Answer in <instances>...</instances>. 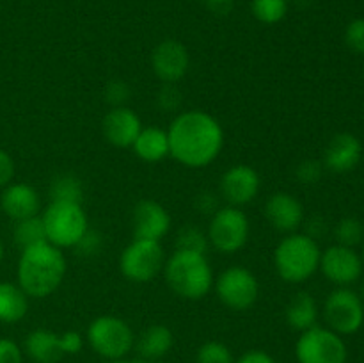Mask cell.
<instances>
[{"instance_id":"cell-1","label":"cell","mask_w":364,"mask_h":363,"mask_svg":"<svg viewBox=\"0 0 364 363\" xmlns=\"http://www.w3.org/2000/svg\"><path fill=\"white\" fill-rule=\"evenodd\" d=\"M169 155L185 167L210 166L224 148L223 125L205 110H183L167 128Z\"/></svg>"},{"instance_id":"cell-2","label":"cell","mask_w":364,"mask_h":363,"mask_svg":"<svg viewBox=\"0 0 364 363\" xmlns=\"http://www.w3.org/2000/svg\"><path fill=\"white\" fill-rule=\"evenodd\" d=\"M68 273V262L63 249L50 242L32 246L21 251L18 258L16 280L21 290L34 299L52 295Z\"/></svg>"},{"instance_id":"cell-3","label":"cell","mask_w":364,"mask_h":363,"mask_svg":"<svg viewBox=\"0 0 364 363\" xmlns=\"http://www.w3.org/2000/svg\"><path fill=\"white\" fill-rule=\"evenodd\" d=\"M164 274L171 290L187 301H199L213 288V270L203 253L174 249L166 260Z\"/></svg>"},{"instance_id":"cell-4","label":"cell","mask_w":364,"mask_h":363,"mask_svg":"<svg viewBox=\"0 0 364 363\" xmlns=\"http://www.w3.org/2000/svg\"><path fill=\"white\" fill-rule=\"evenodd\" d=\"M318 242L308 233H288L274 249V267L287 283H304L320 267Z\"/></svg>"},{"instance_id":"cell-5","label":"cell","mask_w":364,"mask_h":363,"mask_svg":"<svg viewBox=\"0 0 364 363\" xmlns=\"http://www.w3.org/2000/svg\"><path fill=\"white\" fill-rule=\"evenodd\" d=\"M46 241L55 248L64 249L77 246L89 230V219L80 203L50 201L41 214Z\"/></svg>"},{"instance_id":"cell-6","label":"cell","mask_w":364,"mask_h":363,"mask_svg":"<svg viewBox=\"0 0 364 363\" xmlns=\"http://www.w3.org/2000/svg\"><path fill=\"white\" fill-rule=\"evenodd\" d=\"M87 342L98 356L110 359H123L135 345L130 324L116 315H100L89 324Z\"/></svg>"},{"instance_id":"cell-7","label":"cell","mask_w":364,"mask_h":363,"mask_svg":"<svg viewBox=\"0 0 364 363\" xmlns=\"http://www.w3.org/2000/svg\"><path fill=\"white\" fill-rule=\"evenodd\" d=\"M251 224L240 206H220L210 219L208 242L224 255L238 253L249 241Z\"/></svg>"},{"instance_id":"cell-8","label":"cell","mask_w":364,"mask_h":363,"mask_svg":"<svg viewBox=\"0 0 364 363\" xmlns=\"http://www.w3.org/2000/svg\"><path fill=\"white\" fill-rule=\"evenodd\" d=\"M166 265V253L159 241L134 238L119 256V270L134 283H148Z\"/></svg>"},{"instance_id":"cell-9","label":"cell","mask_w":364,"mask_h":363,"mask_svg":"<svg viewBox=\"0 0 364 363\" xmlns=\"http://www.w3.org/2000/svg\"><path fill=\"white\" fill-rule=\"evenodd\" d=\"M213 288L226 308L235 312H245L258 301L259 283L258 278L244 265H231L217 276Z\"/></svg>"},{"instance_id":"cell-10","label":"cell","mask_w":364,"mask_h":363,"mask_svg":"<svg viewBox=\"0 0 364 363\" xmlns=\"http://www.w3.org/2000/svg\"><path fill=\"white\" fill-rule=\"evenodd\" d=\"M347 354L341 335L318 324L302 331L295 344V358L299 363H345Z\"/></svg>"},{"instance_id":"cell-11","label":"cell","mask_w":364,"mask_h":363,"mask_svg":"<svg viewBox=\"0 0 364 363\" xmlns=\"http://www.w3.org/2000/svg\"><path fill=\"white\" fill-rule=\"evenodd\" d=\"M323 319L329 330L338 335H354L364 322V301L358 292L338 287L323 302Z\"/></svg>"},{"instance_id":"cell-12","label":"cell","mask_w":364,"mask_h":363,"mask_svg":"<svg viewBox=\"0 0 364 363\" xmlns=\"http://www.w3.org/2000/svg\"><path fill=\"white\" fill-rule=\"evenodd\" d=\"M363 258L354 248L334 244L320 255V267L323 276L336 287H350L361 278Z\"/></svg>"},{"instance_id":"cell-13","label":"cell","mask_w":364,"mask_h":363,"mask_svg":"<svg viewBox=\"0 0 364 363\" xmlns=\"http://www.w3.org/2000/svg\"><path fill=\"white\" fill-rule=\"evenodd\" d=\"M191 66L188 50L176 39H164L151 53V68L162 84H178Z\"/></svg>"},{"instance_id":"cell-14","label":"cell","mask_w":364,"mask_h":363,"mask_svg":"<svg viewBox=\"0 0 364 363\" xmlns=\"http://www.w3.org/2000/svg\"><path fill=\"white\" fill-rule=\"evenodd\" d=\"M262 180L255 167L247 164L231 166L220 177V196L231 206H244L258 196Z\"/></svg>"},{"instance_id":"cell-15","label":"cell","mask_w":364,"mask_h":363,"mask_svg":"<svg viewBox=\"0 0 364 363\" xmlns=\"http://www.w3.org/2000/svg\"><path fill=\"white\" fill-rule=\"evenodd\" d=\"M134 238L162 241L171 228V216L166 206L153 199H142L135 205L132 216Z\"/></svg>"},{"instance_id":"cell-16","label":"cell","mask_w":364,"mask_h":363,"mask_svg":"<svg viewBox=\"0 0 364 363\" xmlns=\"http://www.w3.org/2000/svg\"><path fill=\"white\" fill-rule=\"evenodd\" d=\"M102 130L107 141L116 148H132L142 130V121L130 107H112L103 117Z\"/></svg>"},{"instance_id":"cell-17","label":"cell","mask_w":364,"mask_h":363,"mask_svg":"<svg viewBox=\"0 0 364 363\" xmlns=\"http://www.w3.org/2000/svg\"><path fill=\"white\" fill-rule=\"evenodd\" d=\"M265 217L274 230L294 233L304 223V206L290 192H274L265 203Z\"/></svg>"},{"instance_id":"cell-18","label":"cell","mask_w":364,"mask_h":363,"mask_svg":"<svg viewBox=\"0 0 364 363\" xmlns=\"http://www.w3.org/2000/svg\"><path fill=\"white\" fill-rule=\"evenodd\" d=\"M363 157V144L354 134H336L323 152V167L333 173H350L358 167Z\"/></svg>"},{"instance_id":"cell-19","label":"cell","mask_w":364,"mask_h":363,"mask_svg":"<svg viewBox=\"0 0 364 363\" xmlns=\"http://www.w3.org/2000/svg\"><path fill=\"white\" fill-rule=\"evenodd\" d=\"M0 209L14 223L27 217L39 216L41 210V199L38 191L28 184H13L6 185L0 196Z\"/></svg>"},{"instance_id":"cell-20","label":"cell","mask_w":364,"mask_h":363,"mask_svg":"<svg viewBox=\"0 0 364 363\" xmlns=\"http://www.w3.org/2000/svg\"><path fill=\"white\" fill-rule=\"evenodd\" d=\"M135 157L144 162L155 164L169 157V137H167V130L159 127H142L141 134L132 144Z\"/></svg>"},{"instance_id":"cell-21","label":"cell","mask_w":364,"mask_h":363,"mask_svg":"<svg viewBox=\"0 0 364 363\" xmlns=\"http://www.w3.org/2000/svg\"><path fill=\"white\" fill-rule=\"evenodd\" d=\"M25 352L36 363H57L63 358L59 335L50 330H34L25 338Z\"/></svg>"},{"instance_id":"cell-22","label":"cell","mask_w":364,"mask_h":363,"mask_svg":"<svg viewBox=\"0 0 364 363\" xmlns=\"http://www.w3.org/2000/svg\"><path fill=\"white\" fill-rule=\"evenodd\" d=\"M28 312V295L18 283L0 281V322H20Z\"/></svg>"},{"instance_id":"cell-23","label":"cell","mask_w":364,"mask_h":363,"mask_svg":"<svg viewBox=\"0 0 364 363\" xmlns=\"http://www.w3.org/2000/svg\"><path fill=\"white\" fill-rule=\"evenodd\" d=\"M173 331L164 324H151L142 331L137 342V351L144 359H159L173 349Z\"/></svg>"},{"instance_id":"cell-24","label":"cell","mask_w":364,"mask_h":363,"mask_svg":"<svg viewBox=\"0 0 364 363\" xmlns=\"http://www.w3.org/2000/svg\"><path fill=\"white\" fill-rule=\"evenodd\" d=\"M318 320V305L315 298L308 292H299L291 298L287 306V322L291 330L306 331L309 327L316 326Z\"/></svg>"},{"instance_id":"cell-25","label":"cell","mask_w":364,"mask_h":363,"mask_svg":"<svg viewBox=\"0 0 364 363\" xmlns=\"http://www.w3.org/2000/svg\"><path fill=\"white\" fill-rule=\"evenodd\" d=\"M50 201L80 203L84 199V185L78 177L71 173H60L50 182L48 187Z\"/></svg>"},{"instance_id":"cell-26","label":"cell","mask_w":364,"mask_h":363,"mask_svg":"<svg viewBox=\"0 0 364 363\" xmlns=\"http://www.w3.org/2000/svg\"><path fill=\"white\" fill-rule=\"evenodd\" d=\"M13 238L21 251L27 248H32V246L48 242L46 241V231H45V224H43L41 216H34V217H27V219L16 221L13 228Z\"/></svg>"},{"instance_id":"cell-27","label":"cell","mask_w":364,"mask_h":363,"mask_svg":"<svg viewBox=\"0 0 364 363\" xmlns=\"http://www.w3.org/2000/svg\"><path fill=\"white\" fill-rule=\"evenodd\" d=\"M251 11L262 23L276 25L287 16L288 0H252Z\"/></svg>"},{"instance_id":"cell-28","label":"cell","mask_w":364,"mask_h":363,"mask_svg":"<svg viewBox=\"0 0 364 363\" xmlns=\"http://www.w3.org/2000/svg\"><path fill=\"white\" fill-rule=\"evenodd\" d=\"M334 237H336V244L355 248L364 241L363 223L355 217H345L334 228Z\"/></svg>"},{"instance_id":"cell-29","label":"cell","mask_w":364,"mask_h":363,"mask_svg":"<svg viewBox=\"0 0 364 363\" xmlns=\"http://www.w3.org/2000/svg\"><path fill=\"white\" fill-rule=\"evenodd\" d=\"M208 246V235L203 233V231L196 226L181 228L176 235V249H181V251H194L206 255Z\"/></svg>"},{"instance_id":"cell-30","label":"cell","mask_w":364,"mask_h":363,"mask_svg":"<svg viewBox=\"0 0 364 363\" xmlns=\"http://www.w3.org/2000/svg\"><path fill=\"white\" fill-rule=\"evenodd\" d=\"M196 363H235L233 352L226 344L217 340L205 342L198 349L196 354Z\"/></svg>"},{"instance_id":"cell-31","label":"cell","mask_w":364,"mask_h":363,"mask_svg":"<svg viewBox=\"0 0 364 363\" xmlns=\"http://www.w3.org/2000/svg\"><path fill=\"white\" fill-rule=\"evenodd\" d=\"M181 102H183V93L178 89L176 84H162L159 95H156V105L164 112H174L180 109Z\"/></svg>"},{"instance_id":"cell-32","label":"cell","mask_w":364,"mask_h":363,"mask_svg":"<svg viewBox=\"0 0 364 363\" xmlns=\"http://www.w3.org/2000/svg\"><path fill=\"white\" fill-rule=\"evenodd\" d=\"M103 248V238L98 231L91 230L89 228L84 233V237L77 242L75 246V251H77L78 256H84V258H91V256H96Z\"/></svg>"},{"instance_id":"cell-33","label":"cell","mask_w":364,"mask_h":363,"mask_svg":"<svg viewBox=\"0 0 364 363\" xmlns=\"http://www.w3.org/2000/svg\"><path fill=\"white\" fill-rule=\"evenodd\" d=\"M322 174L323 164L320 162V160L313 159L302 160L297 166V169H295V177H297V180L304 185H315L316 182H320Z\"/></svg>"},{"instance_id":"cell-34","label":"cell","mask_w":364,"mask_h":363,"mask_svg":"<svg viewBox=\"0 0 364 363\" xmlns=\"http://www.w3.org/2000/svg\"><path fill=\"white\" fill-rule=\"evenodd\" d=\"M130 95H132L130 85H128L124 80L109 82L105 88V93H103L105 102L109 103L110 107H123L124 103L130 100Z\"/></svg>"},{"instance_id":"cell-35","label":"cell","mask_w":364,"mask_h":363,"mask_svg":"<svg viewBox=\"0 0 364 363\" xmlns=\"http://www.w3.org/2000/svg\"><path fill=\"white\" fill-rule=\"evenodd\" d=\"M345 43L354 53L364 56V18L350 21L345 31Z\"/></svg>"},{"instance_id":"cell-36","label":"cell","mask_w":364,"mask_h":363,"mask_svg":"<svg viewBox=\"0 0 364 363\" xmlns=\"http://www.w3.org/2000/svg\"><path fill=\"white\" fill-rule=\"evenodd\" d=\"M0 363H23V351L11 338H0Z\"/></svg>"},{"instance_id":"cell-37","label":"cell","mask_w":364,"mask_h":363,"mask_svg":"<svg viewBox=\"0 0 364 363\" xmlns=\"http://www.w3.org/2000/svg\"><path fill=\"white\" fill-rule=\"evenodd\" d=\"M59 344L63 349V354H78L84 347V338L78 331H64L59 335Z\"/></svg>"},{"instance_id":"cell-38","label":"cell","mask_w":364,"mask_h":363,"mask_svg":"<svg viewBox=\"0 0 364 363\" xmlns=\"http://www.w3.org/2000/svg\"><path fill=\"white\" fill-rule=\"evenodd\" d=\"M14 178V160L6 149L0 148V189L9 185Z\"/></svg>"},{"instance_id":"cell-39","label":"cell","mask_w":364,"mask_h":363,"mask_svg":"<svg viewBox=\"0 0 364 363\" xmlns=\"http://www.w3.org/2000/svg\"><path fill=\"white\" fill-rule=\"evenodd\" d=\"M196 206H198L199 212L205 214V216H213V214L220 209L217 194H213V192H201V194L196 198Z\"/></svg>"},{"instance_id":"cell-40","label":"cell","mask_w":364,"mask_h":363,"mask_svg":"<svg viewBox=\"0 0 364 363\" xmlns=\"http://www.w3.org/2000/svg\"><path fill=\"white\" fill-rule=\"evenodd\" d=\"M235 363H276V359H274L267 351H262V349H251V351L244 352Z\"/></svg>"},{"instance_id":"cell-41","label":"cell","mask_w":364,"mask_h":363,"mask_svg":"<svg viewBox=\"0 0 364 363\" xmlns=\"http://www.w3.org/2000/svg\"><path fill=\"white\" fill-rule=\"evenodd\" d=\"M203 2H206L213 9H226L231 0H203Z\"/></svg>"},{"instance_id":"cell-42","label":"cell","mask_w":364,"mask_h":363,"mask_svg":"<svg viewBox=\"0 0 364 363\" xmlns=\"http://www.w3.org/2000/svg\"><path fill=\"white\" fill-rule=\"evenodd\" d=\"M2 260H4V244L2 241H0V263H2Z\"/></svg>"},{"instance_id":"cell-43","label":"cell","mask_w":364,"mask_h":363,"mask_svg":"<svg viewBox=\"0 0 364 363\" xmlns=\"http://www.w3.org/2000/svg\"><path fill=\"white\" fill-rule=\"evenodd\" d=\"M107 363H132V362H124V359H110V362Z\"/></svg>"},{"instance_id":"cell-44","label":"cell","mask_w":364,"mask_h":363,"mask_svg":"<svg viewBox=\"0 0 364 363\" xmlns=\"http://www.w3.org/2000/svg\"><path fill=\"white\" fill-rule=\"evenodd\" d=\"M132 363H153V362H151V359H144V358H142V359H137V362H132Z\"/></svg>"},{"instance_id":"cell-45","label":"cell","mask_w":364,"mask_h":363,"mask_svg":"<svg viewBox=\"0 0 364 363\" xmlns=\"http://www.w3.org/2000/svg\"><path fill=\"white\" fill-rule=\"evenodd\" d=\"M359 295H361V299L364 301V283H363V287H361V292H359Z\"/></svg>"},{"instance_id":"cell-46","label":"cell","mask_w":364,"mask_h":363,"mask_svg":"<svg viewBox=\"0 0 364 363\" xmlns=\"http://www.w3.org/2000/svg\"><path fill=\"white\" fill-rule=\"evenodd\" d=\"M361 258H363V263H364V241H363V255H361Z\"/></svg>"}]
</instances>
